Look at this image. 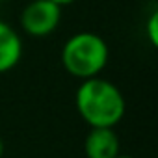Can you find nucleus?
Returning <instances> with one entry per match:
<instances>
[{"label":"nucleus","instance_id":"1","mask_svg":"<svg viewBox=\"0 0 158 158\" xmlns=\"http://www.w3.org/2000/svg\"><path fill=\"white\" fill-rule=\"evenodd\" d=\"M74 104L80 117L89 127L114 128L125 115L127 104L121 89L110 80L93 76L82 80L74 95Z\"/></svg>","mask_w":158,"mask_h":158},{"label":"nucleus","instance_id":"2","mask_svg":"<svg viewBox=\"0 0 158 158\" xmlns=\"http://www.w3.org/2000/svg\"><path fill=\"white\" fill-rule=\"evenodd\" d=\"M108 45L93 32H78L71 35L61 48V65L74 78L88 80L99 76L108 63Z\"/></svg>","mask_w":158,"mask_h":158},{"label":"nucleus","instance_id":"3","mask_svg":"<svg viewBox=\"0 0 158 158\" xmlns=\"http://www.w3.org/2000/svg\"><path fill=\"white\" fill-rule=\"evenodd\" d=\"M61 21V8L50 0H32L21 13V26L32 37L50 35Z\"/></svg>","mask_w":158,"mask_h":158},{"label":"nucleus","instance_id":"4","mask_svg":"<svg viewBox=\"0 0 158 158\" xmlns=\"http://www.w3.org/2000/svg\"><path fill=\"white\" fill-rule=\"evenodd\" d=\"M84 152L88 158H115L119 154V138L114 128L91 127L84 139Z\"/></svg>","mask_w":158,"mask_h":158},{"label":"nucleus","instance_id":"5","mask_svg":"<svg viewBox=\"0 0 158 158\" xmlns=\"http://www.w3.org/2000/svg\"><path fill=\"white\" fill-rule=\"evenodd\" d=\"M23 58V41L17 30L0 21V74L11 71Z\"/></svg>","mask_w":158,"mask_h":158},{"label":"nucleus","instance_id":"6","mask_svg":"<svg viewBox=\"0 0 158 158\" xmlns=\"http://www.w3.org/2000/svg\"><path fill=\"white\" fill-rule=\"evenodd\" d=\"M145 34H147V39L152 47H158V11H152L149 21H147V26H145Z\"/></svg>","mask_w":158,"mask_h":158},{"label":"nucleus","instance_id":"7","mask_svg":"<svg viewBox=\"0 0 158 158\" xmlns=\"http://www.w3.org/2000/svg\"><path fill=\"white\" fill-rule=\"evenodd\" d=\"M50 2H54V4H58L60 8H63V6H67V4H73L74 0H50Z\"/></svg>","mask_w":158,"mask_h":158},{"label":"nucleus","instance_id":"8","mask_svg":"<svg viewBox=\"0 0 158 158\" xmlns=\"http://www.w3.org/2000/svg\"><path fill=\"white\" fill-rule=\"evenodd\" d=\"M2 154H4V141L0 138V158H2Z\"/></svg>","mask_w":158,"mask_h":158},{"label":"nucleus","instance_id":"9","mask_svg":"<svg viewBox=\"0 0 158 158\" xmlns=\"http://www.w3.org/2000/svg\"><path fill=\"white\" fill-rule=\"evenodd\" d=\"M115 158H134V156H123V154H117Z\"/></svg>","mask_w":158,"mask_h":158},{"label":"nucleus","instance_id":"10","mask_svg":"<svg viewBox=\"0 0 158 158\" xmlns=\"http://www.w3.org/2000/svg\"><path fill=\"white\" fill-rule=\"evenodd\" d=\"M0 2H2V0H0Z\"/></svg>","mask_w":158,"mask_h":158}]
</instances>
